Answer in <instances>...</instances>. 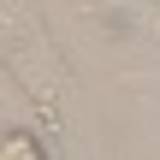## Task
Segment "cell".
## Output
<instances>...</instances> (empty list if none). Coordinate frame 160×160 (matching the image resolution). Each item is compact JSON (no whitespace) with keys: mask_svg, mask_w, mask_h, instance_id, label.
<instances>
[{"mask_svg":"<svg viewBox=\"0 0 160 160\" xmlns=\"http://www.w3.org/2000/svg\"><path fill=\"white\" fill-rule=\"evenodd\" d=\"M0 160H48V148H42V137H36V131L6 125V131H0Z\"/></svg>","mask_w":160,"mask_h":160,"instance_id":"obj_1","label":"cell"},{"mask_svg":"<svg viewBox=\"0 0 160 160\" xmlns=\"http://www.w3.org/2000/svg\"><path fill=\"white\" fill-rule=\"evenodd\" d=\"M0 83H12V71H6ZM0 113H6V119H12V113H24V107H18V89H0Z\"/></svg>","mask_w":160,"mask_h":160,"instance_id":"obj_2","label":"cell"}]
</instances>
